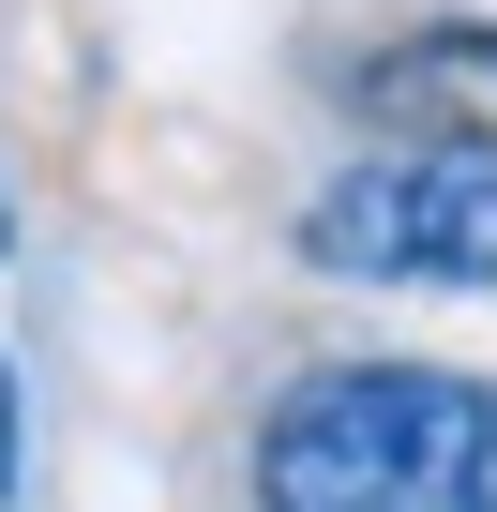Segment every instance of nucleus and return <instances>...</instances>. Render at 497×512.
Listing matches in <instances>:
<instances>
[{
  "mask_svg": "<svg viewBox=\"0 0 497 512\" xmlns=\"http://www.w3.org/2000/svg\"><path fill=\"white\" fill-rule=\"evenodd\" d=\"M257 512H497V392L452 362H317L257 422Z\"/></svg>",
  "mask_w": 497,
  "mask_h": 512,
  "instance_id": "f257e3e1",
  "label": "nucleus"
},
{
  "mask_svg": "<svg viewBox=\"0 0 497 512\" xmlns=\"http://www.w3.org/2000/svg\"><path fill=\"white\" fill-rule=\"evenodd\" d=\"M317 272L362 287H497V151H377L302 211Z\"/></svg>",
  "mask_w": 497,
  "mask_h": 512,
  "instance_id": "f03ea898",
  "label": "nucleus"
},
{
  "mask_svg": "<svg viewBox=\"0 0 497 512\" xmlns=\"http://www.w3.org/2000/svg\"><path fill=\"white\" fill-rule=\"evenodd\" d=\"M377 151H497V16H437L347 76Z\"/></svg>",
  "mask_w": 497,
  "mask_h": 512,
  "instance_id": "7ed1b4c3",
  "label": "nucleus"
},
{
  "mask_svg": "<svg viewBox=\"0 0 497 512\" xmlns=\"http://www.w3.org/2000/svg\"><path fill=\"white\" fill-rule=\"evenodd\" d=\"M16 437H31V407H16V362H0V497H16Z\"/></svg>",
  "mask_w": 497,
  "mask_h": 512,
  "instance_id": "20e7f679",
  "label": "nucleus"
},
{
  "mask_svg": "<svg viewBox=\"0 0 497 512\" xmlns=\"http://www.w3.org/2000/svg\"><path fill=\"white\" fill-rule=\"evenodd\" d=\"M0 241H16V211H0Z\"/></svg>",
  "mask_w": 497,
  "mask_h": 512,
  "instance_id": "39448f33",
  "label": "nucleus"
}]
</instances>
